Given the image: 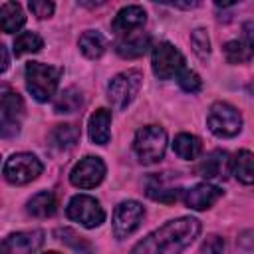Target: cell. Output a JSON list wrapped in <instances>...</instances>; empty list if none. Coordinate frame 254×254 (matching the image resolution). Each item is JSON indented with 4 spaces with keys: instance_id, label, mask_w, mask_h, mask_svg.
Masks as SVG:
<instances>
[{
    "instance_id": "25",
    "label": "cell",
    "mask_w": 254,
    "mask_h": 254,
    "mask_svg": "<svg viewBox=\"0 0 254 254\" xmlns=\"http://www.w3.org/2000/svg\"><path fill=\"white\" fill-rule=\"evenodd\" d=\"M50 139H52V143H54L58 149L67 151V149L75 147V143L79 141V129H77L73 123L56 125V129L50 133Z\"/></svg>"
},
{
    "instance_id": "35",
    "label": "cell",
    "mask_w": 254,
    "mask_h": 254,
    "mask_svg": "<svg viewBox=\"0 0 254 254\" xmlns=\"http://www.w3.org/2000/svg\"><path fill=\"white\" fill-rule=\"evenodd\" d=\"M44 254H60V252H44Z\"/></svg>"
},
{
    "instance_id": "19",
    "label": "cell",
    "mask_w": 254,
    "mask_h": 254,
    "mask_svg": "<svg viewBox=\"0 0 254 254\" xmlns=\"http://www.w3.org/2000/svg\"><path fill=\"white\" fill-rule=\"evenodd\" d=\"M26 210H28V214H32L34 218H48V216H54V214H56V210H58V200H56L54 192L42 190V192L34 194V196L28 200Z\"/></svg>"
},
{
    "instance_id": "27",
    "label": "cell",
    "mask_w": 254,
    "mask_h": 254,
    "mask_svg": "<svg viewBox=\"0 0 254 254\" xmlns=\"http://www.w3.org/2000/svg\"><path fill=\"white\" fill-rule=\"evenodd\" d=\"M224 56L228 64H244L254 56V52L242 40H230L224 44Z\"/></svg>"
},
{
    "instance_id": "17",
    "label": "cell",
    "mask_w": 254,
    "mask_h": 254,
    "mask_svg": "<svg viewBox=\"0 0 254 254\" xmlns=\"http://www.w3.org/2000/svg\"><path fill=\"white\" fill-rule=\"evenodd\" d=\"M222 196V189L210 183H198L185 190V204L192 210H206Z\"/></svg>"
},
{
    "instance_id": "11",
    "label": "cell",
    "mask_w": 254,
    "mask_h": 254,
    "mask_svg": "<svg viewBox=\"0 0 254 254\" xmlns=\"http://www.w3.org/2000/svg\"><path fill=\"white\" fill-rule=\"evenodd\" d=\"M0 111H2V137L4 139H10V137H16L20 133V115L24 113V101L22 97L12 91L8 85L2 87V105H0Z\"/></svg>"
},
{
    "instance_id": "5",
    "label": "cell",
    "mask_w": 254,
    "mask_h": 254,
    "mask_svg": "<svg viewBox=\"0 0 254 254\" xmlns=\"http://www.w3.org/2000/svg\"><path fill=\"white\" fill-rule=\"evenodd\" d=\"M206 125H208V129L216 137L228 139V137H234V135L240 133V129H242V115H240V111L234 105H230L226 101H216L208 109Z\"/></svg>"
},
{
    "instance_id": "3",
    "label": "cell",
    "mask_w": 254,
    "mask_h": 254,
    "mask_svg": "<svg viewBox=\"0 0 254 254\" xmlns=\"http://www.w3.org/2000/svg\"><path fill=\"white\" fill-rule=\"evenodd\" d=\"M133 151L143 165H155L165 157L167 131L161 125H145L135 133Z\"/></svg>"
},
{
    "instance_id": "9",
    "label": "cell",
    "mask_w": 254,
    "mask_h": 254,
    "mask_svg": "<svg viewBox=\"0 0 254 254\" xmlns=\"http://www.w3.org/2000/svg\"><path fill=\"white\" fill-rule=\"evenodd\" d=\"M145 208L137 200H123L113 210V234L117 240L131 236L143 222Z\"/></svg>"
},
{
    "instance_id": "30",
    "label": "cell",
    "mask_w": 254,
    "mask_h": 254,
    "mask_svg": "<svg viewBox=\"0 0 254 254\" xmlns=\"http://www.w3.org/2000/svg\"><path fill=\"white\" fill-rule=\"evenodd\" d=\"M177 81H179L181 89L187 91V93H196V91H200V87H202V81H200L198 73L192 71V69H189V67H185V69L181 71V75L177 77Z\"/></svg>"
},
{
    "instance_id": "34",
    "label": "cell",
    "mask_w": 254,
    "mask_h": 254,
    "mask_svg": "<svg viewBox=\"0 0 254 254\" xmlns=\"http://www.w3.org/2000/svg\"><path fill=\"white\" fill-rule=\"evenodd\" d=\"M0 52H2V71L8 69V52H6V46H0Z\"/></svg>"
},
{
    "instance_id": "2",
    "label": "cell",
    "mask_w": 254,
    "mask_h": 254,
    "mask_svg": "<svg viewBox=\"0 0 254 254\" xmlns=\"http://www.w3.org/2000/svg\"><path fill=\"white\" fill-rule=\"evenodd\" d=\"M64 69L58 65H48L42 62H30L26 64L24 75H26V89L32 93V97L40 103L50 101L60 85Z\"/></svg>"
},
{
    "instance_id": "31",
    "label": "cell",
    "mask_w": 254,
    "mask_h": 254,
    "mask_svg": "<svg viewBox=\"0 0 254 254\" xmlns=\"http://www.w3.org/2000/svg\"><path fill=\"white\" fill-rule=\"evenodd\" d=\"M28 8H30L32 14L38 16L40 20L50 18V16L54 14V10H56L54 2H50V0H30V2H28Z\"/></svg>"
},
{
    "instance_id": "15",
    "label": "cell",
    "mask_w": 254,
    "mask_h": 254,
    "mask_svg": "<svg viewBox=\"0 0 254 254\" xmlns=\"http://www.w3.org/2000/svg\"><path fill=\"white\" fill-rule=\"evenodd\" d=\"M147 22V12L143 10V6L139 4H131V6H125L117 12V16L113 18L111 22V30L119 36H125L129 32H135V30H143Z\"/></svg>"
},
{
    "instance_id": "6",
    "label": "cell",
    "mask_w": 254,
    "mask_h": 254,
    "mask_svg": "<svg viewBox=\"0 0 254 254\" xmlns=\"http://www.w3.org/2000/svg\"><path fill=\"white\" fill-rule=\"evenodd\" d=\"M44 171L42 161L32 153H16L6 159L2 175L10 185H28L38 179Z\"/></svg>"
},
{
    "instance_id": "16",
    "label": "cell",
    "mask_w": 254,
    "mask_h": 254,
    "mask_svg": "<svg viewBox=\"0 0 254 254\" xmlns=\"http://www.w3.org/2000/svg\"><path fill=\"white\" fill-rule=\"evenodd\" d=\"M149 48H151V36L143 30H135L125 36H119L115 42V52L125 60L141 58Z\"/></svg>"
},
{
    "instance_id": "1",
    "label": "cell",
    "mask_w": 254,
    "mask_h": 254,
    "mask_svg": "<svg viewBox=\"0 0 254 254\" xmlns=\"http://www.w3.org/2000/svg\"><path fill=\"white\" fill-rule=\"evenodd\" d=\"M200 234V222L192 216H181L165 222L141 242H137L131 254H181Z\"/></svg>"
},
{
    "instance_id": "14",
    "label": "cell",
    "mask_w": 254,
    "mask_h": 254,
    "mask_svg": "<svg viewBox=\"0 0 254 254\" xmlns=\"http://www.w3.org/2000/svg\"><path fill=\"white\" fill-rule=\"evenodd\" d=\"M196 173L206 181L208 179H226L232 173V159L226 151L214 149L196 165Z\"/></svg>"
},
{
    "instance_id": "8",
    "label": "cell",
    "mask_w": 254,
    "mask_h": 254,
    "mask_svg": "<svg viewBox=\"0 0 254 254\" xmlns=\"http://www.w3.org/2000/svg\"><path fill=\"white\" fill-rule=\"evenodd\" d=\"M67 218L73 222H79L83 228H95L99 224H103L105 220V210L99 204L97 198L89 196V194H75L69 198L67 202Z\"/></svg>"
},
{
    "instance_id": "20",
    "label": "cell",
    "mask_w": 254,
    "mask_h": 254,
    "mask_svg": "<svg viewBox=\"0 0 254 254\" xmlns=\"http://www.w3.org/2000/svg\"><path fill=\"white\" fill-rule=\"evenodd\" d=\"M24 24H26V16H24L22 6L18 2H2V6H0V26H2V32L14 34Z\"/></svg>"
},
{
    "instance_id": "13",
    "label": "cell",
    "mask_w": 254,
    "mask_h": 254,
    "mask_svg": "<svg viewBox=\"0 0 254 254\" xmlns=\"http://www.w3.org/2000/svg\"><path fill=\"white\" fill-rule=\"evenodd\" d=\"M44 230L12 232L2 240V254H36L44 244Z\"/></svg>"
},
{
    "instance_id": "18",
    "label": "cell",
    "mask_w": 254,
    "mask_h": 254,
    "mask_svg": "<svg viewBox=\"0 0 254 254\" xmlns=\"http://www.w3.org/2000/svg\"><path fill=\"white\" fill-rule=\"evenodd\" d=\"M87 133H89V139L95 145H107L109 143V137H111V111L105 109V107L97 109L89 117Z\"/></svg>"
},
{
    "instance_id": "28",
    "label": "cell",
    "mask_w": 254,
    "mask_h": 254,
    "mask_svg": "<svg viewBox=\"0 0 254 254\" xmlns=\"http://www.w3.org/2000/svg\"><path fill=\"white\" fill-rule=\"evenodd\" d=\"M56 236H58L64 244L71 246V248L75 250V254H93L91 244H89L85 238L77 236L71 228H60V230H56Z\"/></svg>"
},
{
    "instance_id": "7",
    "label": "cell",
    "mask_w": 254,
    "mask_h": 254,
    "mask_svg": "<svg viewBox=\"0 0 254 254\" xmlns=\"http://www.w3.org/2000/svg\"><path fill=\"white\" fill-rule=\"evenodd\" d=\"M151 67L159 79H173V77H179L187 65H185V56L173 44L161 42L153 48Z\"/></svg>"
},
{
    "instance_id": "29",
    "label": "cell",
    "mask_w": 254,
    "mask_h": 254,
    "mask_svg": "<svg viewBox=\"0 0 254 254\" xmlns=\"http://www.w3.org/2000/svg\"><path fill=\"white\" fill-rule=\"evenodd\" d=\"M190 46L194 50V54L204 62L208 60L210 56V40H208V34L204 28H196L190 32Z\"/></svg>"
},
{
    "instance_id": "32",
    "label": "cell",
    "mask_w": 254,
    "mask_h": 254,
    "mask_svg": "<svg viewBox=\"0 0 254 254\" xmlns=\"http://www.w3.org/2000/svg\"><path fill=\"white\" fill-rule=\"evenodd\" d=\"M222 252H224V240L218 234H210L200 246V254H222Z\"/></svg>"
},
{
    "instance_id": "10",
    "label": "cell",
    "mask_w": 254,
    "mask_h": 254,
    "mask_svg": "<svg viewBox=\"0 0 254 254\" xmlns=\"http://www.w3.org/2000/svg\"><path fill=\"white\" fill-rule=\"evenodd\" d=\"M105 163L101 161V157H93L87 155L83 157L79 163H75V167L69 173V183L77 189H95L103 179H105Z\"/></svg>"
},
{
    "instance_id": "4",
    "label": "cell",
    "mask_w": 254,
    "mask_h": 254,
    "mask_svg": "<svg viewBox=\"0 0 254 254\" xmlns=\"http://www.w3.org/2000/svg\"><path fill=\"white\" fill-rule=\"evenodd\" d=\"M143 83V75L139 69H127L117 73L109 85H107V99L115 109H127L131 105V101L135 99V95L139 93Z\"/></svg>"
},
{
    "instance_id": "33",
    "label": "cell",
    "mask_w": 254,
    "mask_h": 254,
    "mask_svg": "<svg viewBox=\"0 0 254 254\" xmlns=\"http://www.w3.org/2000/svg\"><path fill=\"white\" fill-rule=\"evenodd\" d=\"M242 42L254 52V24L252 22H246L242 26Z\"/></svg>"
},
{
    "instance_id": "21",
    "label": "cell",
    "mask_w": 254,
    "mask_h": 254,
    "mask_svg": "<svg viewBox=\"0 0 254 254\" xmlns=\"http://www.w3.org/2000/svg\"><path fill=\"white\" fill-rule=\"evenodd\" d=\"M79 52L89 58V60H97L105 54V48H107V40L103 38V34H99L97 30H87L79 36Z\"/></svg>"
},
{
    "instance_id": "26",
    "label": "cell",
    "mask_w": 254,
    "mask_h": 254,
    "mask_svg": "<svg viewBox=\"0 0 254 254\" xmlns=\"http://www.w3.org/2000/svg\"><path fill=\"white\" fill-rule=\"evenodd\" d=\"M42 48H44V40L36 32H22L14 40V56L16 58L26 56V54H36Z\"/></svg>"
},
{
    "instance_id": "12",
    "label": "cell",
    "mask_w": 254,
    "mask_h": 254,
    "mask_svg": "<svg viewBox=\"0 0 254 254\" xmlns=\"http://www.w3.org/2000/svg\"><path fill=\"white\" fill-rule=\"evenodd\" d=\"M145 192L149 198L157 200V202H165V204H171V202H177L183 189L181 185L175 183L173 175L171 173H155L151 177H147L145 181Z\"/></svg>"
},
{
    "instance_id": "23",
    "label": "cell",
    "mask_w": 254,
    "mask_h": 254,
    "mask_svg": "<svg viewBox=\"0 0 254 254\" xmlns=\"http://www.w3.org/2000/svg\"><path fill=\"white\" fill-rule=\"evenodd\" d=\"M173 149L175 153L185 159V161H192L196 159L200 153H202V143L196 135H190V133H179L173 141Z\"/></svg>"
},
{
    "instance_id": "24",
    "label": "cell",
    "mask_w": 254,
    "mask_h": 254,
    "mask_svg": "<svg viewBox=\"0 0 254 254\" xmlns=\"http://www.w3.org/2000/svg\"><path fill=\"white\" fill-rule=\"evenodd\" d=\"M83 105V93L77 87H67L64 89L56 101H54V111L56 113H75L79 111V107Z\"/></svg>"
},
{
    "instance_id": "22",
    "label": "cell",
    "mask_w": 254,
    "mask_h": 254,
    "mask_svg": "<svg viewBox=\"0 0 254 254\" xmlns=\"http://www.w3.org/2000/svg\"><path fill=\"white\" fill-rule=\"evenodd\" d=\"M232 175L244 185H254V153L238 151L232 159Z\"/></svg>"
}]
</instances>
